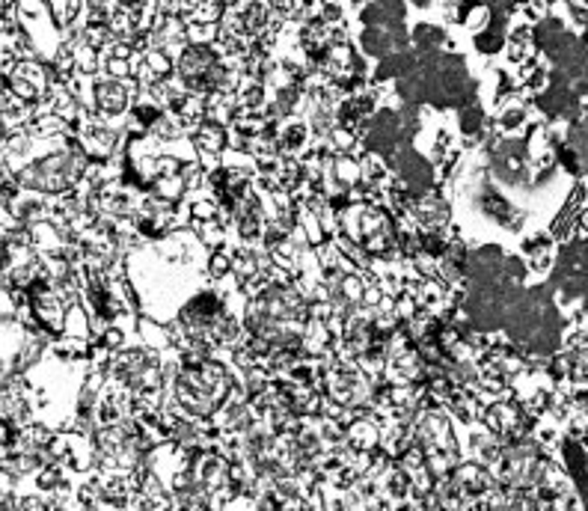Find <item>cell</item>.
Listing matches in <instances>:
<instances>
[{
    "mask_svg": "<svg viewBox=\"0 0 588 511\" xmlns=\"http://www.w3.org/2000/svg\"><path fill=\"white\" fill-rule=\"evenodd\" d=\"M98 98H102V104L107 110H119L122 102H125V92L116 87V84H105V87H98Z\"/></svg>",
    "mask_w": 588,
    "mask_h": 511,
    "instance_id": "obj_2",
    "label": "cell"
},
{
    "mask_svg": "<svg viewBox=\"0 0 588 511\" xmlns=\"http://www.w3.org/2000/svg\"><path fill=\"white\" fill-rule=\"evenodd\" d=\"M80 170V161H75V155H57L48 158L42 163H36L33 170H27V185L39 188V190H60L65 185H72L75 173Z\"/></svg>",
    "mask_w": 588,
    "mask_h": 511,
    "instance_id": "obj_1",
    "label": "cell"
},
{
    "mask_svg": "<svg viewBox=\"0 0 588 511\" xmlns=\"http://www.w3.org/2000/svg\"><path fill=\"white\" fill-rule=\"evenodd\" d=\"M416 39H419V45H422V48H434V45L443 42V30L440 27H419Z\"/></svg>",
    "mask_w": 588,
    "mask_h": 511,
    "instance_id": "obj_3",
    "label": "cell"
}]
</instances>
